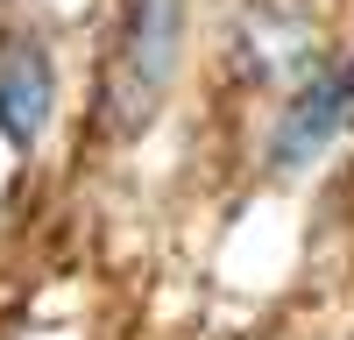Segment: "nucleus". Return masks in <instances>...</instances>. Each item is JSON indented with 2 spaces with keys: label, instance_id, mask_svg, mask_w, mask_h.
Listing matches in <instances>:
<instances>
[{
  "label": "nucleus",
  "instance_id": "obj_1",
  "mask_svg": "<svg viewBox=\"0 0 354 340\" xmlns=\"http://www.w3.org/2000/svg\"><path fill=\"white\" fill-rule=\"evenodd\" d=\"M177 0H135L128 28H121V57H113V128L135 135L149 113L163 106L170 78H177Z\"/></svg>",
  "mask_w": 354,
  "mask_h": 340
},
{
  "label": "nucleus",
  "instance_id": "obj_2",
  "mask_svg": "<svg viewBox=\"0 0 354 340\" xmlns=\"http://www.w3.org/2000/svg\"><path fill=\"white\" fill-rule=\"evenodd\" d=\"M50 121V64L28 36H0V128L15 149H36Z\"/></svg>",
  "mask_w": 354,
  "mask_h": 340
}]
</instances>
